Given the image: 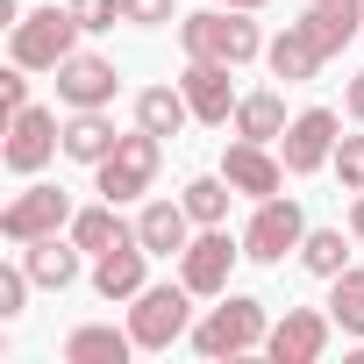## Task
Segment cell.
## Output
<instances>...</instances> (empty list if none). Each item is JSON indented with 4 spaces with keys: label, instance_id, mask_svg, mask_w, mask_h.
<instances>
[{
    "label": "cell",
    "instance_id": "cell-1",
    "mask_svg": "<svg viewBox=\"0 0 364 364\" xmlns=\"http://www.w3.org/2000/svg\"><path fill=\"white\" fill-rule=\"evenodd\" d=\"M178 43L186 58H215V65H250L264 50L250 8H200V15H178Z\"/></svg>",
    "mask_w": 364,
    "mask_h": 364
},
{
    "label": "cell",
    "instance_id": "cell-2",
    "mask_svg": "<svg viewBox=\"0 0 364 364\" xmlns=\"http://www.w3.org/2000/svg\"><path fill=\"white\" fill-rule=\"evenodd\" d=\"M264 336H272L264 300L229 293V300H222V307H208V321L193 328V350H200V357H243V350H257Z\"/></svg>",
    "mask_w": 364,
    "mask_h": 364
},
{
    "label": "cell",
    "instance_id": "cell-3",
    "mask_svg": "<svg viewBox=\"0 0 364 364\" xmlns=\"http://www.w3.org/2000/svg\"><path fill=\"white\" fill-rule=\"evenodd\" d=\"M157 164H164V136H150V129H136V136H122L114 143V157H100L93 171H100V200H136V193H150L157 186Z\"/></svg>",
    "mask_w": 364,
    "mask_h": 364
},
{
    "label": "cell",
    "instance_id": "cell-4",
    "mask_svg": "<svg viewBox=\"0 0 364 364\" xmlns=\"http://www.w3.org/2000/svg\"><path fill=\"white\" fill-rule=\"evenodd\" d=\"M186 321H193V286L186 279H178V286H143L136 307H129L136 350H171L178 336H186Z\"/></svg>",
    "mask_w": 364,
    "mask_h": 364
},
{
    "label": "cell",
    "instance_id": "cell-5",
    "mask_svg": "<svg viewBox=\"0 0 364 364\" xmlns=\"http://www.w3.org/2000/svg\"><path fill=\"white\" fill-rule=\"evenodd\" d=\"M72 36H79L72 8H36V15H22V22H15L8 58H15L22 72H58V65L72 58Z\"/></svg>",
    "mask_w": 364,
    "mask_h": 364
},
{
    "label": "cell",
    "instance_id": "cell-6",
    "mask_svg": "<svg viewBox=\"0 0 364 364\" xmlns=\"http://www.w3.org/2000/svg\"><path fill=\"white\" fill-rule=\"evenodd\" d=\"M58 229H72V193L65 186H29V193H15L8 208H0V236H8L15 250L36 243V236H58Z\"/></svg>",
    "mask_w": 364,
    "mask_h": 364
},
{
    "label": "cell",
    "instance_id": "cell-7",
    "mask_svg": "<svg viewBox=\"0 0 364 364\" xmlns=\"http://www.w3.org/2000/svg\"><path fill=\"white\" fill-rule=\"evenodd\" d=\"M65 150V129H58V114L50 107H15L8 114V143H0V164H8V171H43L50 157Z\"/></svg>",
    "mask_w": 364,
    "mask_h": 364
},
{
    "label": "cell",
    "instance_id": "cell-8",
    "mask_svg": "<svg viewBox=\"0 0 364 364\" xmlns=\"http://www.w3.org/2000/svg\"><path fill=\"white\" fill-rule=\"evenodd\" d=\"M300 243H307V215H300V200H286V193L257 200V215H250V229H243V257L279 264V257L300 250Z\"/></svg>",
    "mask_w": 364,
    "mask_h": 364
},
{
    "label": "cell",
    "instance_id": "cell-9",
    "mask_svg": "<svg viewBox=\"0 0 364 364\" xmlns=\"http://www.w3.org/2000/svg\"><path fill=\"white\" fill-rule=\"evenodd\" d=\"M243 257V243H229V229L215 222V229H200L186 250H178V279L193 286V300H222L229 293V264Z\"/></svg>",
    "mask_w": 364,
    "mask_h": 364
},
{
    "label": "cell",
    "instance_id": "cell-10",
    "mask_svg": "<svg viewBox=\"0 0 364 364\" xmlns=\"http://www.w3.org/2000/svg\"><path fill=\"white\" fill-rule=\"evenodd\" d=\"M336 114L328 107H307V114H293L286 122V136H279V157H286V171L293 178H307V171H321V164H336Z\"/></svg>",
    "mask_w": 364,
    "mask_h": 364
},
{
    "label": "cell",
    "instance_id": "cell-11",
    "mask_svg": "<svg viewBox=\"0 0 364 364\" xmlns=\"http://www.w3.org/2000/svg\"><path fill=\"white\" fill-rule=\"evenodd\" d=\"M229 72H236V65H215V58H193L186 72H178V93H186L193 122L222 129V122L236 114V86H229Z\"/></svg>",
    "mask_w": 364,
    "mask_h": 364
},
{
    "label": "cell",
    "instance_id": "cell-12",
    "mask_svg": "<svg viewBox=\"0 0 364 364\" xmlns=\"http://www.w3.org/2000/svg\"><path fill=\"white\" fill-rule=\"evenodd\" d=\"M222 178H229L236 193H250V200H272V193H286V157H272L264 143L236 136L229 157H222Z\"/></svg>",
    "mask_w": 364,
    "mask_h": 364
},
{
    "label": "cell",
    "instance_id": "cell-13",
    "mask_svg": "<svg viewBox=\"0 0 364 364\" xmlns=\"http://www.w3.org/2000/svg\"><path fill=\"white\" fill-rule=\"evenodd\" d=\"M328 321H336V314H314V307H286V321L264 336L272 364H314V357L328 350Z\"/></svg>",
    "mask_w": 364,
    "mask_h": 364
},
{
    "label": "cell",
    "instance_id": "cell-14",
    "mask_svg": "<svg viewBox=\"0 0 364 364\" xmlns=\"http://www.w3.org/2000/svg\"><path fill=\"white\" fill-rule=\"evenodd\" d=\"M264 58H272V79H286V86H300V79H314L321 65H328V43L307 29V22H286L272 43H264Z\"/></svg>",
    "mask_w": 364,
    "mask_h": 364
},
{
    "label": "cell",
    "instance_id": "cell-15",
    "mask_svg": "<svg viewBox=\"0 0 364 364\" xmlns=\"http://www.w3.org/2000/svg\"><path fill=\"white\" fill-rule=\"evenodd\" d=\"M114 86H122V79H114V65H107V58L72 50V58L58 65V100H65V107H107V100H114Z\"/></svg>",
    "mask_w": 364,
    "mask_h": 364
},
{
    "label": "cell",
    "instance_id": "cell-16",
    "mask_svg": "<svg viewBox=\"0 0 364 364\" xmlns=\"http://www.w3.org/2000/svg\"><path fill=\"white\" fill-rule=\"evenodd\" d=\"M136 243L150 250V257H178L193 243V215H186V200H150L143 215H136Z\"/></svg>",
    "mask_w": 364,
    "mask_h": 364
},
{
    "label": "cell",
    "instance_id": "cell-17",
    "mask_svg": "<svg viewBox=\"0 0 364 364\" xmlns=\"http://www.w3.org/2000/svg\"><path fill=\"white\" fill-rule=\"evenodd\" d=\"M143 272H150V250H143V243H114V250L93 264V293H100V300H136V293H143Z\"/></svg>",
    "mask_w": 364,
    "mask_h": 364
},
{
    "label": "cell",
    "instance_id": "cell-18",
    "mask_svg": "<svg viewBox=\"0 0 364 364\" xmlns=\"http://www.w3.org/2000/svg\"><path fill=\"white\" fill-rule=\"evenodd\" d=\"M114 122H107V107H72V122H65V157L72 164H100V157H114Z\"/></svg>",
    "mask_w": 364,
    "mask_h": 364
},
{
    "label": "cell",
    "instance_id": "cell-19",
    "mask_svg": "<svg viewBox=\"0 0 364 364\" xmlns=\"http://www.w3.org/2000/svg\"><path fill=\"white\" fill-rule=\"evenodd\" d=\"M136 357V336L129 328H107V321H86L65 336V364H129Z\"/></svg>",
    "mask_w": 364,
    "mask_h": 364
},
{
    "label": "cell",
    "instance_id": "cell-20",
    "mask_svg": "<svg viewBox=\"0 0 364 364\" xmlns=\"http://www.w3.org/2000/svg\"><path fill=\"white\" fill-rule=\"evenodd\" d=\"M72 243L93 250V257H107L114 243H136V222H122L114 200H100V208H79V215H72Z\"/></svg>",
    "mask_w": 364,
    "mask_h": 364
},
{
    "label": "cell",
    "instance_id": "cell-21",
    "mask_svg": "<svg viewBox=\"0 0 364 364\" xmlns=\"http://www.w3.org/2000/svg\"><path fill=\"white\" fill-rule=\"evenodd\" d=\"M22 264H29V279H36V286L65 293V286L79 279V243H58V236H36V243H22Z\"/></svg>",
    "mask_w": 364,
    "mask_h": 364
},
{
    "label": "cell",
    "instance_id": "cell-22",
    "mask_svg": "<svg viewBox=\"0 0 364 364\" xmlns=\"http://www.w3.org/2000/svg\"><path fill=\"white\" fill-rule=\"evenodd\" d=\"M186 122H193V107H186V93H178V86H143V93H136V129L178 136Z\"/></svg>",
    "mask_w": 364,
    "mask_h": 364
},
{
    "label": "cell",
    "instance_id": "cell-23",
    "mask_svg": "<svg viewBox=\"0 0 364 364\" xmlns=\"http://www.w3.org/2000/svg\"><path fill=\"white\" fill-rule=\"evenodd\" d=\"M307 29H314V36L328 43V58H336V50L364 29V0H314V8H307Z\"/></svg>",
    "mask_w": 364,
    "mask_h": 364
},
{
    "label": "cell",
    "instance_id": "cell-24",
    "mask_svg": "<svg viewBox=\"0 0 364 364\" xmlns=\"http://www.w3.org/2000/svg\"><path fill=\"white\" fill-rule=\"evenodd\" d=\"M236 136L279 143V136H286V100H279V93H243V100H236Z\"/></svg>",
    "mask_w": 364,
    "mask_h": 364
},
{
    "label": "cell",
    "instance_id": "cell-25",
    "mask_svg": "<svg viewBox=\"0 0 364 364\" xmlns=\"http://www.w3.org/2000/svg\"><path fill=\"white\" fill-rule=\"evenodd\" d=\"M300 264H307L314 279H336V272H350V243H343V229H307V243H300Z\"/></svg>",
    "mask_w": 364,
    "mask_h": 364
},
{
    "label": "cell",
    "instance_id": "cell-26",
    "mask_svg": "<svg viewBox=\"0 0 364 364\" xmlns=\"http://www.w3.org/2000/svg\"><path fill=\"white\" fill-rule=\"evenodd\" d=\"M328 286H336V293H328V314H336V328H343V336H364V272L350 264V272H336Z\"/></svg>",
    "mask_w": 364,
    "mask_h": 364
},
{
    "label": "cell",
    "instance_id": "cell-27",
    "mask_svg": "<svg viewBox=\"0 0 364 364\" xmlns=\"http://www.w3.org/2000/svg\"><path fill=\"white\" fill-rule=\"evenodd\" d=\"M229 193H236L229 178H193V186H186V215H193L200 229H215V222L229 215Z\"/></svg>",
    "mask_w": 364,
    "mask_h": 364
},
{
    "label": "cell",
    "instance_id": "cell-28",
    "mask_svg": "<svg viewBox=\"0 0 364 364\" xmlns=\"http://www.w3.org/2000/svg\"><path fill=\"white\" fill-rule=\"evenodd\" d=\"M29 264H0V321H15L22 314V300H29Z\"/></svg>",
    "mask_w": 364,
    "mask_h": 364
},
{
    "label": "cell",
    "instance_id": "cell-29",
    "mask_svg": "<svg viewBox=\"0 0 364 364\" xmlns=\"http://www.w3.org/2000/svg\"><path fill=\"white\" fill-rule=\"evenodd\" d=\"M336 178H343V193H364V136L336 143Z\"/></svg>",
    "mask_w": 364,
    "mask_h": 364
},
{
    "label": "cell",
    "instance_id": "cell-30",
    "mask_svg": "<svg viewBox=\"0 0 364 364\" xmlns=\"http://www.w3.org/2000/svg\"><path fill=\"white\" fill-rule=\"evenodd\" d=\"M72 22L79 29H114L122 22V0H72Z\"/></svg>",
    "mask_w": 364,
    "mask_h": 364
},
{
    "label": "cell",
    "instance_id": "cell-31",
    "mask_svg": "<svg viewBox=\"0 0 364 364\" xmlns=\"http://www.w3.org/2000/svg\"><path fill=\"white\" fill-rule=\"evenodd\" d=\"M122 22H136V29H164V22H171V0H122Z\"/></svg>",
    "mask_w": 364,
    "mask_h": 364
},
{
    "label": "cell",
    "instance_id": "cell-32",
    "mask_svg": "<svg viewBox=\"0 0 364 364\" xmlns=\"http://www.w3.org/2000/svg\"><path fill=\"white\" fill-rule=\"evenodd\" d=\"M0 100H8V114L29 107V79H22V65H15V72H0Z\"/></svg>",
    "mask_w": 364,
    "mask_h": 364
},
{
    "label": "cell",
    "instance_id": "cell-33",
    "mask_svg": "<svg viewBox=\"0 0 364 364\" xmlns=\"http://www.w3.org/2000/svg\"><path fill=\"white\" fill-rule=\"evenodd\" d=\"M343 107H350V122H364V72L350 79V93H343Z\"/></svg>",
    "mask_w": 364,
    "mask_h": 364
},
{
    "label": "cell",
    "instance_id": "cell-34",
    "mask_svg": "<svg viewBox=\"0 0 364 364\" xmlns=\"http://www.w3.org/2000/svg\"><path fill=\"white\" fill-rule=\"evenodd\" d=\"M350 236L364 243V193H357V208H350Z\"/></svg>",
    "mask_w": 364,
    "mask_h": 364
},
{
    "label": "cell",
    "instance_id": "cell-35",
    "mask_svg": "<svg viewBox=\"0 0 364 364\" xmlns=\"http://www.w3.org/2000/svg\"><path fill=\"white\" fill-rule=\"evenodd\" d=\"M222 8H250V15H257V8H272V0H222Z\"/></svg>",
    "mask_w": 364,
    "mask_h": 364
}]
</instances>
